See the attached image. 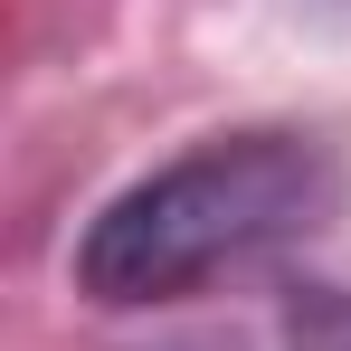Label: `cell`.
<instances>
[{"label":"cell","instance_id":"6da1fadb","mask_svg":"<svg viewBox=\"0 0 351 351\" xmlns=\"http://www.w3.org/2000/svg\"><path fill=\"white\" fill-rule=\"evenodd\" d=\"M332 219H342V152L323 133H294V123L209 133L95 209L76 247V285L95 304H171L219 266L294 247Z\"/></svg>","mask_w":351,"mask_h":351},{"label":"cell","instance_id":"7a4b0ae2","mask_svg":"<svg viewBox=\"0 0 351 351\" xmlns=\"http://www.w3.org/2000/svg\"><path fill=\"white\" fill-rule=\"evenodd\" d=\"M294 351H351V294H304L294 304Z\"/></svg>","mask_w":351,"mask_h":351}]
</instances>
